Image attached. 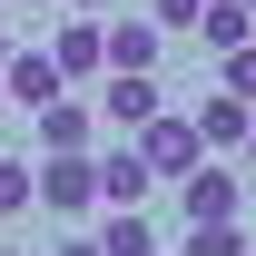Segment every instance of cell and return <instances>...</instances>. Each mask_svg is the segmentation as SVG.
Returning a JSON list of instances; mask_svg holds the SVG:
<instances>
[{"instance_id":"obj_1","label":"cell","mask_w":256,"mask_h":256,"mask_svg":"<svg viewBox=\"0 0 256 256\" xmlns=\"http://www.w3.org/2000/svg\"><path fill=\"white\" fill-rule=\"evenodd\" d=\"M40 207H50L60 226H89V217H98V158H89V148L40 158Z\"/></svg>"},{"instance_id":"obj_2","label":"cell","mask_w":256,"mask_h":256,"mask_svg":"<svg viewBox=\"0 0 256 256\" xmlns=\"http://www.w3.org/2000/svg\"><path fill=\"white\" fill-rule=\"evenodd\" d=\"M158 108H168L158 69H108V79H98V118H108V128H128V138L158 118Z\"/></svg>"},{"instance_id":"obj_3","label":"cell","mask_w":256,"mask_h":256,"mask_svg":"<svg viewBox=\"0 0 256 256\" xmlns=\"http://www.w3.org/2000/svg\"><path fill=\"white\" fill-rule=\"evenodd\" d=\"M138 158H148V178H188V168L207 158V138H197V118H178V108H158V118L138 128Z\"/></svg>"},{"instance_id":"obj_4","label":"cell","mask_w":256,"mask_h":256,"mask_svg":"<svg viewBox=\"0 0 256 256\" xmlns=\"http://www.w3.org/2000/svg\"><path fill=\"white\" fill-rule=\"evenodd\" d=\"M178 207H188V226H217V217H236V207H246V178H226V168L197 158L188 178H178Z\"/></svg>"},{"instance_id":"obj_5","label":"cell","mask_w":256,"mask_h":256,"mask_svg":"<svg viewBox=\"0 0 256 256\" xmlns=\"http://www.w3.org/2000/svg\"><path fill=\"white\" fill-rule=\"evenodd\" d=\"M50 60H60V79H98V69H108L98 10H69V20H50Z\"/></svg>"},{"instance_id":"obj_6","label":"cell","mask_w":256,"mask_h":256,"mask_svg":"<svg viewBox=\"0 0 256 256\" xmlns=\"http://www.w3.org/2000/svg\"><path fill=\"white\" fill-rule=\"evenodd\" d=\"M0 89H10V108H50L69 79H60V60H50V50H10V60H0Z\"/></svg>"},{"instance_id":"obj_7","label":"cell","mask_w":256,"mask_h":256,"mask_svg":"<svg viewBox=\"0 0 256 256\" xmlns=\"http://www.w3.org/2000/svg\"><path fill=\"white\" fill-rule=\"evenodd\" d=\"M148 158H138V138L128 148H98V207H148Z\"/></svg>"},{"instance_id":"obj_8","label":"cell","mask_w":256,"mask_h":256,"mask_svg":"<svg viewBox=\"0 0 256 256\" xmlns=\"http://www.w3.org/2000/svg\"><path fill=\"white\" fill-rule=\"evenodd\" d=\"M30 128H40V158H60V148H89L98 138V108L89 98H50V108H30Z\"/></svg>"},{"instance_id":"obj_9","label":"cell","mask_w":256,"mask_h":256,"mask_svg":"<svg viewBox=\"0 0 256 256\" xmlns=\"http://www.w3.org/2000/svg\"><path fill=\"white\" fill-rule=\"evenodd\" d=\"M197 118V138H207V148H246V128H256V98H236V89H207L188 108Z\"/></svg>"},{"instance_id":"obj_10","label":"cell","mask_w":256,"mask_h":256,"mask_svg":"<svg viewBox=\"0 0 256 256\" xmlns=\"http://www.w3.org/2000/svg\"><path fill=\"white\" fill-rule=\"evenodd\" d=\"M98 40H108V69H158L168 60V30H158V20H98Z\"/></svg>"},{"instance_id":"obj_11","label":"cell","mask_w":256,"mask_h":256,"mask_svg":"<svg viewBox=\"0 0 256 256\" xmlns=\"http://www.w3.org/2000/svg\"><path fill=\"white\" fill-rule=\"evenodd\" d=\"M197 40H207V50L226 60L236 40H256V10H246V0H207V10H197Z\"/></svg>"},{"instance_id":"obj_12","label":"cell","mask_w":256,"mask_h":256,"mask_svg":"<svg viewBox=\"0 0 256 256\" xmlns=\"http://www.w3.org/2000/svg\"><path fill=\"white\" fill-rule=\"evenodd\" d=\"M89 236H98V246H108V256H158V226L138 217V207H108V217H98Z\"/></svg>"},{"instance_id":"obj_13","label":"cell","mask_w":256,"mask_h":256,"mask_svg":"<svg viewBox=\"0 0 256 256\" xmlns=\"http://www.w3.org/2000/svg\"><path fill=\"white\" fill-rule=\"evenodd\" d=\"M178 256H246V226H236V217H217V226H188V236H178Z\"/></svg>"},{"instance_id":"obj_14","label":"cell","mask_w":256,"mask_h":256,"mask_svg":"<svg viewBox=\"0 0 256 256\" xmlns=\"http://www.w3.org/2000/svg\"><path fill=\"white\" fill-rule=\"evenodd\" d=\"M20 207H40V168L30 158H0V217H20Z\"/></svg>"},{"instance_id":"obj_15","label":"cell","mask_w":256,"mask_h":256,"mask_svg":"<svg viewBox=\"0 0 256 256\" xmlns=\"http://www.w3.org/2000/svg\"><path fill=\"white\" fill-rule=\"evenodd\" d=\"M217 89H236V98H256V40H236V50H226V79Z\"/></svg>"},{"instance_id":"obj_16","label":"cell","mask_w":256,"mask_h":256,"mask_svg":"<svg viewBox=\"0 0 256 256\" xmlns=\"http://www.w3.org/2000/svg\"><path fill=\"white\" fill-rule=\"evenodd\" d=\"M197 10H207V0H148V20H158V30H197Z\"/></svg>"},{"instance_id":"obj_17","label":"cell","mask_w":256,"mask_h":256,"mask_svg":"<svg viewBox=\"0 0 256 256\" xmlns=\"http://www.w3.org/2000/svg\"><path fill=\"white\" fill-rule=\"evenodd\" d=\"M60 256H108V246H98V236H69V246H60Z\"/></svg>"},{"instance_id":"obj_18","label":"cell","mask_w":256,"mask_h":256,"mask_svg":"<svg viewBox=\"0 0 256 256\" xmlns=\"http://www.w3.org/2000/svg\"><path fill=\"white\" fill-rule=\"evenodd\" d=\"M246 178H256V128H246Z\"/></svg>"},{"instance_id":"obj_19","label":"cell","mask_w":256,"mask_h":256,"mask_svg":"<svg viewBox=\"0 0 256 256\" xmlns=\"http://www.w3.org/2000/svg\"><path fill=\"white\" fill-rule=\"evenodd\" d=\"M69 10H108V0H69Z\"/></svg>"},{"instance_id":"obj_20","label":"cell","mask_w":256,"mask_h":256,"mask_svg":"<svg viewBox=\"0 0 256 256\" xmlns=\"http://www.w3.org/2000/svg\"><path fill=\"white\" fill-rule=\"evenodd\" d=\"M20 10H60V0H20Z\"/></svg>"},{"instance_id":"obj_21","label":"cell","mask_w":256,"mask_h":256,"mask_svg":"<svg viewBox=\"0 0 256 256\" xmlns=\"http://www.w3.org/2000/svg\"><path fill=\"white\" fill-rule=\"evenodd\" d=\"M0 60H10V30H0Z\"/></svg>"},{"instance_id":"obj_22","label":"cell","mask_w":256,"mask_h":256,"mask_svg":"<svg viewBox=\"0 0 256 256\" xmlns=\"http://www.w3.org/2000/svg\"><path fill=\"white\" fill-rule=\"evenodd\" d=\"M0 118H10V89H0Z\"/></svg>"},{"instance_id":"obj_23","label":"cell","mask_w":256,"mask_h":256,"mask_svg":"<svg viewBox=\"0 0 256 256\" xmlns=\"http://www.w3.org/2000/svg\"><path fill=\"white\" fill-rule=\"evenodd\" d=\"M0 256H20V246H0Z\"/></svg>"},{"instance_id":"obj_24","label":"cell","mask_w":256,"mask_h":256,"mask_svg":"<svg viewBox=\"0 0 256 256\" xmlns=\"http://www.w3.org/2000/svg\"><path fill=\"white\" fill-rule=\"evenodd\" d=\"M246 10H256V0H246Z\"/></svg>"},{"instance_id":"obj_25","label":"cell","mask_w":256,"mask_h":256,"mask_svg":"<svg viewBox=\"0 0 256 256\" xmlns=\"http://www.w3.org/2000/svg\"><path fill=\"white\" fill-rule=\"evenodd\" d=\"M246 256H256V246H246Z\"/></svg>"}]
</instances>
